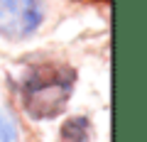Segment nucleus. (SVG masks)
Listing matches in <instances>:
<instances>
[{"mask_svg": "<svg viewBox=\"0 0 147 142\" xmlns=\"http://www.w3.org/2000/svg\"><path fill=\"white\" fill-rule=\"evenodd\" d=\"M0 142H17V127L5 113H0Z\"/></svg>", "mask_w": 147, "mask_h": 142, "instance_id": "obj_4", "label": "nucleus"}, {"mask_svg": "<svg viewBox=\"0 0 147 142\" xmlns=\"http://www.w3.org/2000/svg\"><path fill=\"white\" fill-rule=\"evenodd\" d=\"M76 71L61 64H37L30 66L22 81L25 110L37 120H49L64 113L74 93Z\"/></svg>", "mask_w": 147, "mask_h": 142, "instance_id": "obj_1", "label": "nucleus"}, {"mask_svg": "<svg viewBox=\"0 0 147 142\" xmlns=\"http://www.w3.org/2000/svg\"><path fill=\"white\" fill-rule=\"evenodd\" d=\"M61 140L64 142H88L91 140V122L88 118H69L61 125Z\"/></svg>", "mask_w": 147, "mask_h": 142, "instance_id": "obj_3", "label": "nucleus"}, {"mask_svg": "<svg viewBox=\"0 0 147 142\" xmlns=\"http://www.w3.org/2000/svg\"><path fill=\"white\" fill-rule=\"evenodd\" d=\"M42 22L39 0H0V30L7 37H25Z\"/></svg>", "mask_w": 147, "mask_h": 142, "instance_id": "obj_2", "label": "nucleus"}]
</instances>
